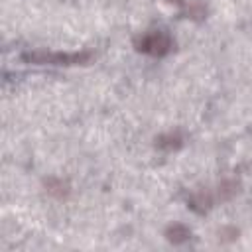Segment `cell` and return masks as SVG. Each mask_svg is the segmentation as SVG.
<instances>
[{
    "instance_id": "cell-1",
    "label": "cell",
    "mask_w": 252,
    "mask_h": 252,
    "mask_svg": "<svg viewBox=\"0 0 252 252\" xmlns=\"http://www.w3.org/2000/svg\"><path fill=\"white\" fill-rule=\"evenodd\" d=\"M134 47H136L140 53L154 55V57H161V55H167V53L171 51L173 39H171V35H169L165 30H150V32L140 33V35L134 39Z\"/></svg>"
},
{
    "instance_id": "cell-2",
    "label": "cell",
    "mask_w": 252,
    "mask_h": 252,
    "mask_svg": "<svg viewBox=\"0 0 252 252\" xmlns=\"http://www.w3.org/2000/svg\"><path fill=\"white\" fill-rule=\"evenodd\" d=\"M93 53L91 51H77V53H63V51H32L26 55L28 61H33L37 65H79V63H87L91 61Z\"/></svg>"
},
{
    "instance_id": "cell-3",
    "label": "cell",
    "mask_w": 252,
    "mask_h": 252,
    "mask_svg": "<svg viewBox=\"0 0 252 252\" xmlns=\"http://www.w3.org/2000/svg\"><path fill=\"white\" fill-rule=\"evenodd\" d=\"M43 187H45V193L49 197L59 199V201L61 199H67L71 195V185L65 179H61V177H47L43 181Z\"/></svg>"
},
{
    "instance_id": "cell-4",
    "label": "cell",
    "mask_w": 252,
    "mask_h": 252,
    "mask_svg": "<svg viewBox=\"0 0 252 252\" xmlns=\"http://www.w3.org/2000/svg\"><path fill=\"white\" fill-rule=\"evenodd\" d=\"M215 201L217 199L209 189H195L191 193V197H189V207L193 211H197V213H205V211H209L213 207Z\"/></svg>"
},
{
    "instance_id": "cell-5",
    "label": "cell",
    "mask_w": 252,
    "mask_h": 252,
    "mask_svg": "<svg viewBox=\"0 0 252 252\" xmlns=\"http://www.w3.org/2000/svg\"><path fill=\"white\" fill-rule=\"evenodd\" d=\"M165 238L173 244H183L191 238V230H189V226H185L181 222H173L165 228Z\"/></svg>"
},
{
    "instance_id": "cell-6",
    "label": "cell",
    "mask_w": 252,
    "mask_h": 252,
    "mask_svg": "<svg viewBox=\"0 0 252 252\" xmlns=\"http://www.w3.org/2000/svg\"><path fill=\"white\" fill-rule=\"evenodd\" d=\"M238 193V183L234 179H222L219 185H217V193H215V199L224 203V201H230L234 195Z\"/></svg>"
},
{
    "instance_id": "cell-7",
    "label": "cell",
    "mask_w": 252,
    "mask_h": 252,
    "mask_svg": "<svg viewBox=\"0 0 252 252\" xmlns=\"http://www.w3.org/2000/svg\"><path fill=\"white\" fill-rule=\"evenodd\" d=\"M183 144V136L179 132H167L156 138V146L159 150H177Z\"/></svg>"
},
{
    "instance_id": "cell-8",
    "label": "cell",
    "mask_w": 252,
    "mask_h": 252,
    "mask_svg": "<svg viewBox=\"0 0 252 252\" xmlns=\"http://www.w3.org/2000/svg\"><path fill=\"white\" fill-rule=\"evenodd\" d=\"M219 236H220V240H236L238 238V228H234V226H222L220 230H219Z\"/></svg>"
},
{
    "instance_id": "cell-9",
    "label": "cell",
    "mask_w": 252,
    "mask_h": 252,
    "mask_svg": "<svg viewBox=\"0 0 252 252\" xmlns=\"http://www.w3.org/2000/svg\"><path fill=\"white\" fill-rule=\"evenodd\" d=\"M169 2H177V4H183L185 0H169Z\"/></svg>"
}]
</instances>
